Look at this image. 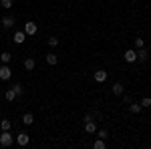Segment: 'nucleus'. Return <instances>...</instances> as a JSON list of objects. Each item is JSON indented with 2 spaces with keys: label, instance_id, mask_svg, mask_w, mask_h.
<instances>
[{
  "label": "nucleus",
  "instance_id": "4be33fe9",
  "mask_svg": "<svg viewBox=\"0 0 151 149\" xmlns=\"http://www.w3.org/2000/svg\"><path fill=\"white\" fill-rule=\"evenodd\" d=\"M12 91L16 93V97H20V95H22V85H14V87H12Z\"/></svg>",
  "mask_w": 151,
  "mask_h": 149
},
{
  "label": "nucleus",
  "instance_id": "1a4fd4ad",
  "mask_svg": "<svg viewBox=\"0 0 151 149\" xmlns=\"http://www.w3.org/2000/svg\"><path fill=\"white\" fill-rule=\"evenodd\" d=\"M35 67H36V60H35V58H32V57L24 58V69H26V71H32V69H35Z\"/></svg>",
  "mask_w": 151,
  "mask_h": 149
},
{
  "label": "nucleus",
  "instance_id": "39448f33",
  "mask_svg": "<svg viewBox=\"0 0 151 149\" xmlns=\"http://www.w3.org/2000/svg\"><path fill=\"white\" fill-rule=\"evenodd\" d=\"M0 22H2V26H4V28H12L16 20H14V16H10V14H6V16H4V18L0 20Z\"/></svg>",
  "mask_w": 151,
  "mask_h": 149
},
{
  "label": "nucleus",
  "instance_id": "f3484780",
  "mask_svg": "<svg viewBox=\"0 0 151 149\" xmlns=\"http://www.w3.org/2000/svg\"><path fill=\"white\" fill-rule=\"evenodd\" d=\"M93 147L95 149H105V147H107V145H105V139H99V137H97V141L93 143Z\"/></svg>",
  "mask_w": 151,
  "mask_h": 149
},
{
  "label": "nucleus",
  "instance_id": "f03ea898",
  "mask_svg": "<svg viewBox=\"0 0 151 149\" xmlns=\"http://www.w3.org/2000/svg\"><path fill=\"white\" fill-rule=\"evenodd\" d=\"M10 77H12V69L4 63V65L0 67V81H10Z\"/></svg>",
  "mask_w": 151,
  "mask_h": 149
},
{
  "label": "nucleus",
  "instance_id": "aec40b11",
  "mask_svg": "<svg viewBox=\"0 0 151 149\" xmlns=\"http://www.w3.org/2000/svg\"><path fill=\"white\" fill-rule=\"evenodd\" d=\"M0 6L8 10V8H12V0H0Z\"/></svg>",
  "mask_w": 151,
  "mask_h": 149
},
{
  "label": "nucleus",
  "instance_id": "5701e85b",
  "mask_svg": "<svg viewBox=\"0 0 151 149\" xmlns=\"http://www.w3.org/2000/svg\"><path fill=\"white\" fill-rule=\"evenodd\" d=\"M97 137H99V139H107V137H109V133H107L105 129H101V131H97Z\"/></svg>",
  "mask_w": 151,
  "mask_h": 149
},
{
  "label": "nucleus",
  "instance_id": "a878e982",
  "mask_svg": "<svg viewBox=\"0 0 151 149\" xmlns=\"http://www.w3.org/2000/svg\"><path fill=\"white\" fill-rule=\"evenodd\" d=\"M83 121H93V113H87V115H85V119H83Z\"/></svg>",
  "mask_w": 151,
  "mask_h": 149
},
{
  "label": "nucleus",
  "instance_id": "f8f14e48",
  "mask_svg": "<svg viewBox=\"0 0 151 149\" xmlns=\"http://www.w3.org/2000/svg\"><path fill=\"white\" fill-rule=\"evenodd\" d=\"M141 109H143V107H141V103H129V111H131V113H141Z\"/></svg>",
  "mask_w": 151,
  "mask_h": 149
},
{
  "label": "nucleus",
  "instance_id": "6e6552de",
  "mask_svg": "<svg viewBox=\"0 0 151 149\" xmlns=\"http://www.w3.org/2000/svg\"><path fill=\"white\" fill-rule=\"evenodd\" d=\"M107 77H109L107 71H95V81H97V83H105Z\"/></svg>",
  "mask_w": 151,
  "mask_h": 149
},
{
  "label": "nucleus",
  "instance_id": "0eeeda50",
  "mask_svg": "<svg viewBox=\"0 0 151 149\" xmlns=\"http://www.w3.org/2000/svg\"><path fill=\"white\" fill-rule=\"evenodd\" d=\"M12 40H14L16 45H22L24 40H26V32H24V30H18V32L14 35V38H12Z\"/></svg>",
  "mask_w": 151,
  "mask_h": 149
},
{
  "label": "nucleus",
  "instance_id": "9b49d317",
  "mask_svg": "<svg viewBox=\"0 0 151 149\" xmlns=\"http://www.w3.org/2000/svg\"><path fill=\"white\" fill-rule=\"evenodd\" d=\"M22 123H24V125H32V123H35V117H32V113H24V115H22Z\"/></svg>",
  "mask_w": 151,
  "mask_h": 149
},
{
  "label": "nucleus",
  "instance_id": "393cba45",
  "mask_svg": "<svg viewBox=\"0 0 151 149\" xmlns=\"http://www.w3.org/2000/svg\"><path fill=\"white\" fill-rule=\"evenodd\" d=\"M135 46H137V48H143V46H145V40H143V38H135Z\"/></svg>",
  "mask_w": 151,
  "mask_h": 149
},
{
  "label": "nucleus",
  "instance_id": "9d476101",
  "mask_svg": "<svg viewBox=\"0 0 151 149\" xmlns=\"http://www.w3.org/2000/svg\"><path fill=\"white\" fill-rule=\"evenodd\" d=\"M85 131L87 133H97V125L93 121H85Z\"/></svg>",
  "mask_w": 151,
  "mask_h": 149
},
{
  "label": "nucleus",
  "instance_id": "b1692460",
  "mask_svg": "<svg viewBox=\"0 0 151 149\" xmlns=\"http://www.w3.org/2000/svg\"><path fill=\"white\" fill-rule=\"evenodd\" d=\"M48 45L50 46H58V38L57 36H50V38H48Z\"/></svg>",
  "mask_w": 151,
  "mask_h": 149
},
{
  "label": "nucleus",
  "instance_id": "6ab92c4d",
  "mask_svg": "<svg viewBox=\"0 0 151 149\" xmlns=\"http://www.w3.org/2000/svg\"><path fill=\"white\" fill-rule=\"evenodd\" d=\"M141 107H143V109L151 107V99H149V97H143V99H141Z\"/></svg>",
  "mask_w": 151,
  "mask_h": 149
},
{
  "label": "nucleus",
  "instance_id": "412c9836",
  "mask_svg": "<svg viewBox=\"0 0 151 149\" xmlns=\"http://www.w3.org/2000/svg\"><path fill=\"white\" fill-rule=\"evenodd\" d=\"M0 58H2V63H10L12 55H10V53H2V55H0Z\"/></svg>",
  "mask_w": 151,
  "mask_h": 149
},
{
  "label": "nucleus",
  "instance_id": "4468645a",
  "mask_svg": "<svg viewBox=\"0 0 151 149\" xmlns=\"http://www.w3.org/2000/svg\"><path fill=\"white\" fill-rule=\"evenodd\" d=\"M10 127H12V123L8 119H2V121H0V129H2V131H10Z\"/></svg>",
  "mask_w": 151,
  "mask_h": 149
},
{
  "label": "nucleus",
  "instance_id": "f257e3e1",
  "mask_svg": "<svg viewBox=\"0 0 151 149\" xmlns=\"http://www.w3.org/2000/svg\"><path fill=\"white\" fill-rule=\"evenodd\" d=\"M12 143H14L12 133L10 131H2V135H0V147H10Z\"/></svg>",
  "mask_w": 151,
  "mask_h": 149
},
{
  "label": "nucleus",
  "instance_id": "ddd939ff",
  "mask_svg": "<svg viewBox=\"0 0 151 149\" xmlns=\"http://www.w3.org/2000/svg\"><path fill=\"white\" fill-rule=\"evenodd\" d=\"M113 95H117V97L123 95V85H121V83H115V85H113Z\"/></svg>",
  "mask_w": 151,
  "mask_h": 149
},
{
  "label": "nucleus",
  "instance_id": "7ed1b4c3",
  "mask_svg": "<svg viewBox=\"0 0 151 149\" xmlns=\"http://www.w3.org/2000/svg\"><path fill=\"white\" fill-rule=\"evenodd\" d=\"M24 32H26V36H35L36 32H38V26H36V22H24Z\"/></svg>",
  "mask_w": 151,
  "mask_h": 149
},
{
  "label": "nucleus",
  "instance_id": "2eb2a0df",
  "mask_svg": "<svg viewBox=\"0 0 151 149\" xmlns=\"http://www.w3.org/2000/svg\"><path fill=\"white\" fill-rule=\"evenodd\" d=\"M147 57H149V55H147V50H145V46L137 50V58H139V60H147Z\"/></svg>",
  "mask_w": 151,
  "mask_h": 149
},
{
  "label": "nucleus",
  "instance_id": "a211bd4d",
  "mask_svg": "<svg viewBox=\"0 0 151 149\" xmlns=\"http://www.w3.org/2000/svg\"><path fill=\"white\" fill-rule=\"evenodd\" d=\"M4 97H6V101H14V99H16V93L12 91V89H8V91H6V95H4Z\"/></svg>",
  "mask_w": 151,
  "mask_h": 149
},
{
  "label": "nucleus",
  "instance_id": "dca6fc26",
  "mask_svg": "<svg viewBox=\"0 0 151 149\" xmlns=\"http://www.w3.org/2000/svg\"><path fill=\"white\" fill-rule=\"evenodd\" d=\"M47 63H48V65H57V63H58L57 55H52V53H48V55H47Z\"/></svg>",
  "mask_w": 151,
  "mask_h": 149
},
{
  "label": "nucleus",
  "instance_id": "423d86ee",
  "mask_svg": "<svg viewBox=\"0 0 151 149\" xmlns=\"http://www.w3.org/2000/svg\"><path fill=\"white\" fill-rule=\"evenodd\" d=\"M123 57H125L127 63H135V60H137V50L129 48V50H125V55H123Z\"/></svg>",
  "mask_w": 151,
  "mask_h": 149
},
{
  "label": "nucleus",
  "instance_id": "20e7f679",
  "mask_svg": "<svg viewBox=\"0 0 151 149\" xmlns=\"http://www.w3.org/2000/svg\"><path fill=\"white\" fill-rule=\"evenodd\" d=\"M28 141H30V137H28V133H18V137H16V143L20 145V147H26L28 145Z\"/></svg>",
  "mask_w": 151,
  "mask_h": 149
}]
</instances>
